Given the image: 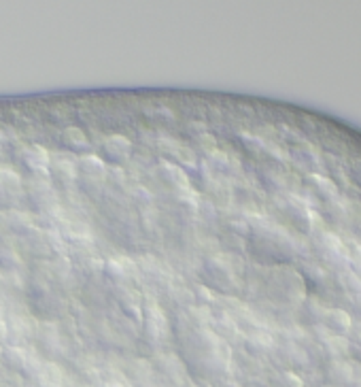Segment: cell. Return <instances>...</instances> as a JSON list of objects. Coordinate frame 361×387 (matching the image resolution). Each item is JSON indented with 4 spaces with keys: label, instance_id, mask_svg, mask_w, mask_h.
<instances>
[{
    "label": "cell",
    "instance_id": "obj_9",
    "mask_svg": "<svg viewBox=\"0 0 361 387\" xmlns=\"http://www.w3.org/2000/svg\"><path fill=\"white\" fill-rule=\"evenodd\" d=\"M3 147H5V134L0 132V154H3Z\"/></svg>",
    "mask_w": 361,
    "mask_h": 387
},
{
    "label": "cell",
    "instance_id": "obj_8",
    "mask_svg": "<svg viewBox=\"0 0 361 387\" xmlns=\"http://www.w3.org/2000/svg\"><path fill=\"white\" fill-rule=\"evenodd\" d=\"M21 189H23L21 179L13 171H9V168L0 166V196L15 200L21 193Z\"/></svg>",
    "mask_w": 361,
    "mask_h": 387
},
{
    "label": "cell",
    "instance_id": "obj_7",
    "mask_svg": "<svg viewBox=\"0 0 361 387\" xmlns=\"http://www.w3.org/2000/svg\"><path fill=\"white\" fill-rule=\"evenodd\" d=\"M60 143L64 145L66 149L75 151V154H83L87 147H89V138L87 134L77 128V126H66L62 132H60Z\"/></svg>",
    "mask_w": 361,
    "mask_h": 387
},
{
    "label": "cell",
    "instance_id": "obj_6",
    "mask_svg": "<svg viewBox=\"0 0 361 387\" xmlns=\"http://www.w3.org/2000/svg\"><path fill=\"white\" fill-rule=\"evenodd\" d=\"M157 173H160V179H162L168 187H173L175 191H185V189H189V179L185 177V173L181 171L177 164L164 162V164H160Z\"/></svg>",
    "mask_w": 361,
    "mask_h": 387
},
{
    "label": "cell",
    "instance_id": "obj_2",
    "mask_svg": "<svg viewBox=\"0 0 361 387\" xmlns=\"http://www.w3.org/2000/svg\"><path fill=\"white\" fill-rule=\"evenodd\" d=\"M77 171H79V179L85 181V187H102L107 181V173L109 168L105 164L102 158L98 156H81L77 160Z\"/></svg>",
    "mask_w": 361,
    "mask_h": 387
},
{
    "label": "cell",
    "instance_id": "obj_3",
    "mask_svg": "<svg viewBox=\"0 0 361 387\" xmlns=\"http://www.w3.org/2000/svg\"><path fill=\"white\" fill-rule=\"evenodd\" d=\"M21 162L28 168L30 173H34L36 177H47L50 175V158L52 154L47 151L43 145H23L21 147Z\"/></svg>",
    "mask_w": 361,
    "mask_h": 387
},
{
    "label": "cell",
    "instance_id": "obj_5",
    "mask_svg": "<svg viewBox=\"0 0 361 387\" xmlns=\"http://www.w3.org/2000/svg\"><path fill=\"white\" fill-rule=\"evenodd\" d=\"M26 193L30 196V200L39 207V209H52L56 205V189L52 187V181L47 177H34L28 187Z\"/></svg>",
    "mask_w": 361,
    "mask_h": 387
},
{
    "label": "cell",
    "instance_id": "obj_4",
    "mask_svg": "<svg viewBox=\"0 0 361 387\" xmlns=\"http://www.w3.org/2000/svg\"><path fill=\"white\" fill-rule=\"evenodd\" d=\"M132 140L124 134H109L102 140V154L113 164H124L132 158Z\"/></svg>",
    "mask_w": 361,
    "mask_h": 387
},
{
    "label": "cell",
    "instance_id": "obj_1",
    "mask_svg": "<svg viewBox=\"0 0 361 387\" xmlns=\"http://www.w3.org/2000/svg\"><path fill=\"white\" fill-rule=\"evenodd\" d=\"M54 183L62 187H70L79 181V171H77V160L68 154H54L50 158V175Z\"/></svg>",
    "mask_w": 361,
    "mask_h": 387
}]
</instances>
